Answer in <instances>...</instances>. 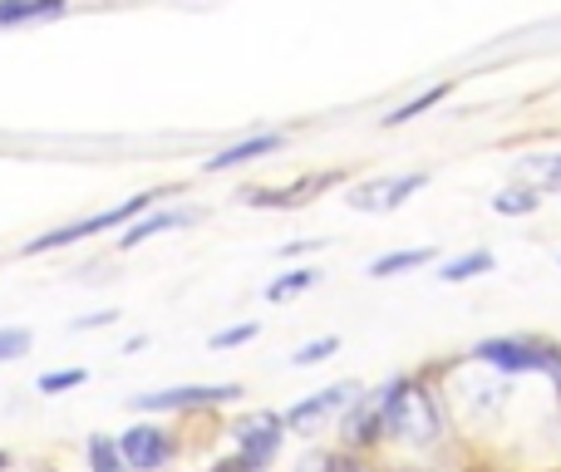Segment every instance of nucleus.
Listing matches in <instances>:
<instances>
[{"mask_svg": "<svg viewBox=\"0 0 561 472\" xmlns=\"http://www.w3.org/2000/svg\"><path fill=\"white\" fill-rule=\"evenodd\" d=\"M242 384H178V389H158V394H138L134 408L138 414H183V408H217V404H237Z\"/></svg>", "mask_w": 561, "mask_h": 472, "instance_id": "nucleus-6", "label": "nucleus"}, {"mask_svg": "<svg viewBox=\"0 0 561 472\" xmlns=\"http://www.w3.org/2000/svg\"><path fill=\"white\" fill-rule=\"evenodd\" d=\"M10 468V453H5V448H0V472H5Z\"/></svg>", "mask_w": 561, "mask_h": 472, "instance_id": "nucleus-26", "label": "nucleus"}, {"mask_svg": "<svg viewBox=\"0 0 561 472\" xmlns=\"http://www.w3.org/2000/svg\"><path fill=\"white\" fill-rule=\"evenodd\" d=\"M183 222H193L187 212H153V217H144V222H134L124 237H118V246L124 251H134V246H144L148 237H158V232H173V227H183Z\"/></svg>", "mask_w": 561, "mask_h": 472, "instance_id": "nucleus-10", "label": "nucleus"}, {"mask_svg": "<svg viewBox=\"0 0 561 472\" xmlns=\"http://www.w3.org/2000/svg\"><path fill=\"white\" fill-rule=\"evenodd\" d=\"M340 349V339L335 335H320V339H310V345H300L296 355H290V365L296 369H306V365H320V359H330Z\"/></svg>", "mask_w": 561, "mask_h": 472, "instance_id": "nucleus-20", "label": "nucleus"}, {"mask_svg": "<svg viewBox=\"0 0 561 472\" xmlns=\"http://www.w3.org/2000/svg\"><path fill=\"white\" fill-rule=\"evenodd\" d=\"M473 359L497 365V369H513V375H523V369H533V375H552L561 384V349L537 345V339H478Z\"/></svg>", "mask_w": 561, "mask_h": 472, "instance_id": "nucleus-3", "label": "nucleus"}, {"mask_svg": "<svg viewBox=\"0 0 561 472\" xmlns=\"http://www.w3.org/2000/svg\"><path fill=\"white\" fill-rule=\"evenodd\" d=\"M340 472H369V468H355V463H340Z\"/></svg>", "mask_w": 561, "mask_h": 472, "instance_id": "nucleus-25", "label": "nucleus"}, {"mask_svg": "<svg viewBox=\"0 0 561 472\" xmlns=\"http://www.w3.org/2000/svg\"><path fill=\"white\" fill-rule=\"evenodd\" d=\"M359 404V384H330V389H320V394H310V399H300L296 408H286V434H310V428H320L330 414H340V408H355Z\"/></svg>", "mask_w": 561, "mask_h": 472, "instance_id": "nucleus-7", "label": "nucleus"}, {"mask_svg": "<svg viewBox=\"0 0 561 472\" xmlns=\"http://www.w3.org/2000/svg\"><path fill=\"white\" fill-rule=\"evenodd\" d=\"M280 143H286V134H252V138H242V143H232V148H222V153L207 158V173H227V168L272 158V153H280Z\"/></svg>", "mask_w": 561, "mask_h": 472, "instance_id": "nucleus-9", "label": "nucleus"}, {"mask_svg": "<svg viewBox=\"0 0 561 472\" xmlns=\"http://www.w3.org/2000/svg\"><path fill=\"white\" fill-rule=\"evenodd\" d=\"M379 404H385V434L399 438V444L428 448L438 438V408L428 399L424 384H409V379H394V384L379 389Z\"/></svg>", "mask_w": 561, "mask_h": 472, "instance_id": "nucleus-1", "label": "nucleus"}, {"mask_svg": "<svg viewBox=\"0 0 561 472\" xmlns=\"http://www.w3.org/2000/svg\"><path fill=\"white\" fill-rule=\"evenodd\" d=\"M65 10V0H0V25H30Z\"/></svg>", "mask_w": 561, "mask_h": 472, "instance_id": "nucleus-11", "label": "nucleus"}, {"mask_svg": "<svg viewBox=\"0 0 561 472\" xmlns=\"http://www.w3.org/2000/svg\"><path fill=\"white\" fill-rule=\"evenodd\" d=\"M444 94H448V84H434V89H428V94H419V99H409V104H399L394 114L385 118V128H399V124H409V118H419V114H424V108H434Z\"/></svg>", "mask_w": 561, "mask_h": 472, "instance_id": "nucleus-18", "label": "nucleus"}, {"mask_svg": "<svg viewBox=\"0 0 561 472\" xmlns=\"http://www.w3.org/2000/svg\"><path fill=\"white\" fill-rule=\"evenodd\" d=\"M428 177L424 173H409V177H385V183H365L350 193V207H359V212H394L399 203H404L409 193H419Z\"/></svg>", "mask_w": 561, "mask_h": 472, "instance_id": "nucleus-8", "label": "nucleus"}, {"mask_svg": "<svg viewBox=\"0 0 561 472\" xmlns=\"http://www.w3.org/2000/svg\"><path fill=\"white\" fill-rule=\"evenodd\" d=\"M232 448H237V458H247L252 468H272L276 463V453H280V444H286V418L272 414V408H256V414H247V418H237L232 428Z\"/></svg>", "mask_w": 561, "mask_h": 472, "instance_id": "nucleus-4", "label": "nucleus"}, {"mask_svg": "<svg viewBox=\"0 0 561 472\" xmlns=\"http://www.w3.org/2000/svg\"><path fill=\"white\" fill-rule=\"evenodd\" d=\"M483 270H493V251H468V256L444 261V270H438V276H444V280H468V276H483Z\"/></svg>", "mask_w": 561, "mask_h": 472, "instance_id": "nucleus-16", "label": "nucleus"}, {"mask_svg": "<svg viewBox=\"0 0 561 472\" xmlns=\"http://www.w3.org/2000/svg\"><path fill=\"white\" fill-rule=\"evenodd\" d=\"M118 453H124V463L134 472H163L178 458V438H173V428L144 418V424L118 434Z\"/></svg>", "mask_w": 561, "mask_h": 472, "instance_id": "nucleus-5", "label": "nucleus"}, {"mask_svg": "<svg viewBox=\"0 0 561 472\" xmlns=\"http://www.w3.org/2000/svg\"><path fill=\"white\" fill-rule=\"evenodd\" d=\"M316 280H320L316 266H296V270H286L280 280H272V286H266V300H290V296H300V290H310Z\"/></svg>", "mask_w": 561, "mask_h": 472, "instance_id": "nucleus-14", "label": "nucleus"}, {"mask_svg": "<svg viewBox=\"0 0 561 472\" xmlns=\"http://www.w3.org/2000/svg\"><path fill=\"white\" fill-rule=\"evenodd\" d=\"M84 453H89V472H134L124 463V453H118V438L108 434H89Z\"/></svg>", "mask_w": 561, "mask_h": 472, "instance_id": "nucleus-12", "label": "nucleus"}, {"mask_svg": "<svg viewBox=\"0 0 561 472\" xmlns=\"http://www.w3.org/2000/svg\"><path fill=\"white\" fill-rule=\"evenodd\" d=\"M537 187H507V193H497L493 197V212L497 217H527V212H537Z\"/></svg>", "mask_w": 561, "mask_h": 472, "instance_id": "nucleus-15", "label": "nucleus"}, {"mask_svg": "<svg viewBox=\"0 0 561 472\" xmlns=\"http://www.w3.org/2000/svg\"><path fill=\"white\" fill-rule=\"evenodd\" d=\"M45 472H55V468H45Z\"/></svg>", "mask_w": 561, "mask_h": 472, "instance_id": "nucleus-27", "label": "nucleus"}, {"mask_svg": "<svg viewBox=\"0 0 561 472\" xmlns=\"http://www.w3.org/2000/svg\"><path fill=\"white\" fill-rule=\"evenodd\" d=\"M207 472H262V468H252V463H247V458H222V463H213V468H207Z\"/></svg>", "mask_w": 561, "mask_h": 472, "instance_id": "nucleus-23", "label": "nucleus"}, {"mask_svg": "<svg viewBox=\"0 0 561 472\" xmlns=\"http://www.w3.org/2000/svg\"><path fill=\"white\" fill-rule=\"evenodd\" d=\"M79 384H89V369H49V375H39L35 379V394H65V389H79Z\"/></svg>", "mask_w": 561, "mask_h": 472, "instance_id": "nucleus-17", "label": "nucleus"}, {"mask_svg": "<svg viewBox=\"0 0 561 472\" xmlns=\"http://www.w3.org/2000/svg\"><path fill=\"white\" fill-rule=\"evenodd\" d=\"M114 310H94V315H84V320H75V330H99V325H114Z\"/></svg>", "mask_w": 561, "mask_h": 472, "instance_id": "nucleus-22", "label": "nucleus"}, {"mask_svg": "<svg viewBox=\"0 0 561 472\" xmlns=\"http://www.w3.org/2000/svg\"><path fill=\"white\" fill-rule=\"evenodd\" d=\"M547 187H552V193L561 187V158H547Z\"/></svg>", "mask_w": 561, "mask_h": 472, "instance_id": "nucleus-24", "label": "nucleus"}, {"mask_svg": "<svg viewBox=\"0 0 561 472\" xmlns=\"http://www.w3.org/2000/svg\"><path fill=\"white\" fill-rule=\"evenodd\" d=\"M163 193H138V197H128V203H118V207H104V212H94V217H84V222H69V227H55V232H45V237H35V241H25L20 246V256H39V251H55V246H75V241H84V237H99V232H114V227H134V217L138 212H148V207L158 203Z\"/></svg>", "mask_w": 561, "mask_h": 472, "instance_id": "nucleus-2", "label": "nucleus"}, {"mask_svg": "<svg viewBox=\"0 0 561 472\" xmlns=\"http://www.w3.org/2000/svg\"><path fill=\"white\" fill-rule=\"evenodd\" d=\"M30 345H35V335H30L25 325H5L0 330V365H5V359L30 355Z\"/></svg>", "mask_w": 561, "mask_h": 472, "instance_id": "nucleus-19", "label": "nucleus"}, {"mask_svg": "<svg viewBox=\"0 0 561 472\" xmlns=\"http://www.w3.org/2000/svg\"><path fill=\"white\" fill-rule=\"evenodd\" d=\"M428 261H434V251H428V246H414V251H389V256L369 261V276L385 280V276H399V270H419V266H428Z\"/></svg>", "mask_w": 561, "mask_h": 472, "instance_id": "nucleus-13", "label": "nucleus"}, {"mask_svg": "<svg viewBox=\"0 0 561 472\" xmlns=\"http://www.w3.org/2000/svg\"><path fill=\"white\" fill-rule=\"evenodd\" d=\"M256 330H262V325H256V320H247V325L217 330V335L207 339V345H213V349H237V345H247V339H256Z\"/></svg>", "mask_w": 561, "mask_h": 472, "instance_id": "nucleus-21", "label": "nucleus"}]
</instances>
